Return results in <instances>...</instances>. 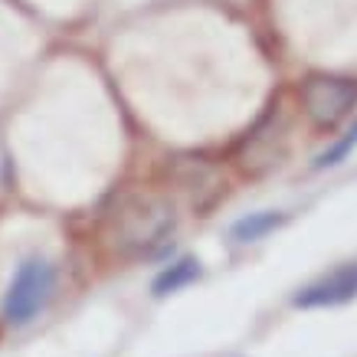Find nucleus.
Instances as JSON below:
<instances>
[{
    "label": "nucleus",
    "mask_w": 357,
    "mask_h": 357,
    "mask_svg": "<svg viewBox=\"0 0 357 357\" xmlns=\"http://www.w3.org/2000/svg\"><path fill=\"white\" fill-rule=\"evenodd\" d=\"M174 220V204L167 197L154 190H125L105 220V233L121 256H148L167 243Z\"/></svg>",
    "instance_id": "1"
},
{
    "label": "nucleus",
    "mask_w": 357,
    "mask_h": 357,
    "mask_svg": "<svg viewBox=\"0 0 357 357\" xmlns=\"http://www.w3.org/2000/svg\"><path fill=\"white\" fill-rule=\"evenodd\" d=\"M354 148H357V121L344 131V138H337L325 154H318V161H314V167H318V171H321V167H335V164L344 161V158H347L351 151H354Z\"/></svg>",
    "instance_id": "7"
},
{
    "label": "nucleus",
    "mask_w": 357,
    "mask_h": 357,
    "mask_svg": "<svg viewBox=\"0 0 357 357\" xmlns=\"http://www.w3.org/2000/svg\"><path fill=\"white\" fill-rule=\"evenodd\" d=\"M285 223V213H275V210H262V213H249V217L236 220L233 223V236L239 243H252V239H262L266 233H272L275 227Z\"/></svg>",
    "instance_id": "6"
},
{
    "label": "nucleus",
    "mask_w": 357,
    "mask_h": 357,
    "mask_svg": "<svg viewBox=\"0 0 357 357\" xmlns=\"http://www.w3.org/2000/svg\"><path fill=\"white\" fill-rule=\"evenodd\" d=\"M354 298H357V262H344L335 272H328L325 279L298 289L292 305L295 308H335V305H347Z\"/></svg>",
    "instance_id": "4"
},
{
    "label": "nucleus",
    "mask_w": 357,
    "mask_h": 357,
    "mask_svg": "<svg viewBox=\"0 0 357 357\" xmlns=\"http://www.w3.org/2000/svg\"><path fill=\"white\" fill-rule=\"evenodd\" d=\"M56 289V266L43 256H30L23 259L13 272L10 285L3 292L0 302V314L7 325H30L36 314L43 312V305L50 302V295Z\"/></svg>",
    "instance_id": "2"
},
{
    "label": "nucleus",
    "mask_w": 357,
    "mask_h": 357,
    "mask_svg": "<svg viewBox=\"0 0 357 357\" xmlns=\"http://www.w3.org/2000/svg\"><path fill=\"white\" fill-rule=\"evenodd\" d=\"M302 105L314 125L331 128L357 109V82L341 76H321V73L308 76L302 86Z\"/></svg>",
    "instance_id": "3"
},
{
    "label": "nucleus",
    "mask_w": 357,
    "mask_h": 357,
    "mask_svg": "<svg viewBox=\"0 0 357 357\" xmlns=\"http://www.w3.org/2000/svg\"><path fill=\"white\" fill-rule=\"evenodd\" d=\"M197 275H200V262L190 259V256H184V259H177L174 266H167V269L154 279L151 292L158 295V298H164V295H171V292H181V289L190 285Z\"/></svg>",
    "instance_id": "5"
}]
</instances>
